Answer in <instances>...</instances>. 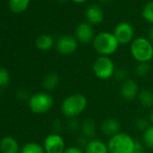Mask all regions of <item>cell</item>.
I'll list each match as a JSON object with an SVG mask.
<instances>
[{"label":"cell","instance_id":"obj_1","mask_svg":"<svg viewBox=\"0 0 153 153\" xmlns=\"http://www.w3.org/2000/svg\"><path fill=\"white\" fill-rule=\"evenodd\" d=\"M88 106V99L83 94H72L67 97L61 103V113L68 119H73L80 115Z\"/></svg>","mask_w":153,"mask_h":153},{"label":"cell","instance_id":"obj_2","mask_svg":"<svg viewBox=\"0 0 153 153\" xmlns=\"http://www.w3.org/2000/svg\"><path fill=\"white\" fill-rule=\"evenodd\" d=\"M92 44L94 50L100 56L108 57L115 53L120 45L114 34L109 32H102L97 33L95 36Z\"/></svg>","mask_w":153,"mask_h":153},{"label":"cell","instance_id":"obj_3","mask_svg":"<svg viewBox=\"0 0 153 153\" xmlns=\"http://www.w3.org/2000/svg\"><path fill=\"white\" fill-rule=\"evenodd\" d=\"M132 58L138 62H149L153 59V44L148 38H135L130 47Z\"/></svg>","mask_w":153,"mask_h":153},{"label":"cell","instance_id":"obj_4","mask_svg":"<svg viewBox=\"0 0 153 153\" xmlns=\"http://www.w3.org/2000/svg\"><path fill=\"white\" fill-rule=\"evenodd\" d=\"M136 140L125 132H119L109 138L107 142L109 153H133Z\"/></svg>","mask_w":153,"mask_h":153},{"label":"cell","instance_id":"obj_5","mask_svg":"<svg viewBox=\"0 0 153 153\" xmlns=\"http://www.w3.org/2000/svg\"><path fill=\"white\" fill-rule=\"evenodd\" d=\"M93 72L97 79L107 80L114 76L115 72L114 63L108 56H99L93 63Z\"/></svg>","mask_w":153,"mask_h":153},{"label":"cell","instance_id":"obj_6","mask_svg":"<svg viewBox=\"0 0 153 153\" xmlns=\"http://www.w3.org/2000/svg\"><path fill=\"white\" fill-rule=\"evenodd\" d=\"M53 105L54 99L48 93H36L29 98V107L35 114H45L52 108Z\"/></svg>","mask_w":153,"mask_h":153},{"label":"cell","instance_id":"obj_7","mask_svg":"<svg viewBox=\"0 0 153 153\" xmlns=\"http://www.w3.org/2000/svg\"><path fill=\"white\" fill-rule=\"evenodd\" d=\"M56 50L61 55H71L75 53L79 47V42L75 36L62 35L56 42Z\"/></svg>","mask_w":153,"mask_h":153},{"label":"cell","instance_id":"obj_8","mask_svg":"<svg viewBox=\"0 0 153 153\" xmlns=\"http://www.w3.org/2000/svg\"><path fill=\"white\" fill-rule=\"evenodd\" d=\"M113 33L120 44H129L134 40V29L128 22H121L116 25Z\"/></svg>","mask_w":153,"mask_h":153},{"label":"cell","instance_id":"obj_9","mask_svg":"<svg viewBox=\"0 0 153 153\" xmlns=\"http://www.w3.org/2000/svg\"><path fill=\"white\" fill-rule=\"evenodd\" d=\"M45 153H63L66 149L65 140L59 133L49 134L43 143Z\"/></svg>","mask_w":153,"mask_h":153},{"label":"cell","instance_id":"obj_10","mask_svg":"<svg viewBox=\"0 0 153 153\" xmlns=\"http://www.w3.org/2000/svg\"><path fill=\"white\" fill-rule=\"evenodd\" d=\"M95 31L93 25L88 24V22L81 23L76 26L75 30V37L78 40L79 43L88 44L92 43L95 39Z\"/></svg>","mask_w":153,"mask_h":153},{"label":"cell","instance_id":"obj_11","mask_svg":"<svg viewBox=\"0 0 153 153\" xmlns=\"http://www.w3.org/2000/svg\"><path fill=\"white\" fill-rule=\"evenodd\" d=\"M139 86L133 79H127L123 81L120 88V95L125 100H133L138 97Z\"/></svg>","mask_w":153,"mask_h":153},{"label":"cell","instance_id":"obj_12","mask_svg":"<svg viewBox=\"0 0 153 153\" xmlns=\"http://www.w3.org/2000/svg\"><path fill=\"white\" fill-rule=\"evenodd\" d=\"M86 19L88 24L91 25H99L104 21V12L100 6L98 5H90L86 9Z\"/></svg>","mask_w":153,"mask_h":153},{"label":"cell","instance_id":"obj_13","mask_svg":"<svg viewBox=\"0 0 153 153\" xmlns=\"http://www.w3.org/2000/svg\"><path fill=\"white\" fill-rule=\"evenodd\" d=\"M121 124L120 122L115 118H107L101 123V131L109 138L120 132Z\"/></svg>","mask_w":153,"mask_h":153},{"label":"cell","instance_id":"obj_14","mask_svg":"<svg viewBox=\"0 0 153 153\" xmlns=\"http://www.w3.org/2000/svg\"><path fill=\"white\" fill-rule=\"evenodd\" d=\"M84 151L85 153H109L107 143L96 138L88 140Z\"/></svg>","mask_w":153,"mask_h":153},{"label":"cell","instance_id":"obj_15","mask_svg":"<svg viewBox=\"0 0 153 153\" xmlns=\"http://www.w3.org/2000/svg\"><path fill=\"white\" fill-rule=\"evenodd\" d=\"M0 150L2 153H18V142L11 136H6L0 140Z\"/></svg>","mask_w":153,"mask_h":153},{"label":"cell","instance_id":"obj_16","mask_svg":"<svg viewBox=\"0 0 153 153\" xmlns=\"http://www.w3.org/2000/svg\"><path fill=\"white\" fill-rule=\"evenodd\" d=\"M80 129H81L82 135H84L86 138H88V140L95 139V136L97 134V125H96V122L93 119L91 118L85 119L81 123Z\"/></svg>","mask_w":153,"mask_h":153},{"label":"cell","instance_id":"obj_17","mask_svg":"<svg viewBox=\"0 0 153 153\" xmlns=\"http://www.w3.org/2000/svg\"><path fill=\"white\" fill-rule=\"evenodd\" d=\"M59 83V76L56 72L48 73L42 80V87L48 91L54 90Z\"/></svg>","mask_w":153,"mask_h":153},{"label":"cell","instance_id":"obj_18","mask_svg":"<svg viewBox=\"0 0 153 153\" xmlns=\"http://www.w3.org/2000/svg\"><path fill=\"white\" fill-rule=\"evenodd\" d=\"M35 45H36L37 49H39L40 51H50L53 47L54 40L52 38V36H51L49 34H42L37 38Z\"/></svg>","mask_w":153,"mask_h":153},{"label":"cell","instance_id":"obj_19","mask_svg":"<svg viewBox=\"0 0 153 153\" xmlns=\"http://www.w3.org/2000/svg\"><path fill=\"white\" fill-rule=\"evenodd\" d=\"M140 104L146 108H151L153 106V92L149 89L141 90L138 95Z\"/></svg>","mask_w":153,"mask_h":153},{"label":"cell","instance_id":"obj_20","mask_svg":"<svg viewBox=\"0 0 153 153\" xmlns=\"http://www.w3.org/2000/svg\"><path fill=\"white\" fill-rule=\"evenodd\" d=\"M30 5V0H9V7L15 14L24 13Z\"/></svg>","mask_w":153,"mask_h":153},{"label":"cell","instance_id":"obj_21","mask_svg":"<svg viewBox=\"0 0 153 153\" xmlns=\"http://www.w3.org/2000/svg\"><path fill=\"white\" fill-rule=\"evenodd\" d=\"M20 153H45L43 146L36 142L25 143L21 149Z\"/></svg>","mask_w":153,"mask_h":153},{"label":"cell","instance_id":"obj_22","mask_svg":"<svg viewBox=\"0 0 153 153\" xmlns=\"http://www.w3.org/2000/svg\"><path fill=\"white\" fill-rule=\"evenodd\" d=\"M142 143L145 147L149 149H153V125L150 126L143 131L142 134Z\"/></svg>","mask_w":153,"mask_h":153},{"label":"cell","instance_id":"obj_23","mask_svg":"<svg viewBox=\"0 0 153 153\" xmlns=\"http://www.w3.org/2000/svg\"><path fill=\"white\" fill-rule=\"evenodd\" d=\"M142 18L148 23L153 25V1L148 2L141 12Z\"/></svg>","mask_w":153,"mask_h":153},{"label":"cell","instance_id":"obj_24","mask_svg":"<svg viewBox=\"0 0 153 153\" xmlns=\"http://www.w3.org/2000/svg\"><path fill=\"white\" fill-rule=\"evenodd\" d=\"M150 70V65L149 62H140L138 63L135 68V73L139 76H145L149 74Z\"/></svg>","mask_w":153,"mask_h":153},{"label":"cell","instance_id":"obj_25","mask_svg":"<svg viewBox=\"0 0 153 153\" xmlns=\"http://www.w3.org/2000/svg\"><path fill=\"white\" fill-rule=\"evenodd\" d=\"M134 124H135L136 129H138L140 131H145L150 126V123H149V119H146L144 117L138 118L135 121V123Z\"/></svg>","mask_w":153,"mask_h":153},{"label":"cell","instance_id":"obj_26","mask_svg":"<svg viewBox=\"0 0 153 153\" xmlns=\"http://www.w3.org/2000/svg\"><path fill=\"white\" fill-rule=\"evenodd\" d=\"M9 81H10V75L8 71L4 68H0V88L7 86Z\"/></svg>","mask_w":153,"mask_h":153},{"label":"cell","instance_id":"obj_27","mask_svg":"<svg viewBox=\"0 0 153 153\" xmlns=\"http://www.w3.org/2000/svg\"><path fill=\"white\" fill-rule=\"evenodd\" d=\"M127 76H128V71L125 68H123L115 69V72L114 74V78L117 81H121L122 83L128 79Z\"/></svg>","mask_w":153,"mask_h":153},{"label":"cell","instance_id":"obj_28","mask_svg":"<svg viewBox=\"0 0 153 153\" xmlns=\"http://www.w3.org/2000/svg\"><path fill=\"white\" fill-rule=\"evenodd\" d=\"M81 125L79 123V122L76 120V118H73V119H69V122H68V129L70 131H76L79 129Z\"/></svg>","mask_w":153,"mask_h":153},{"label":"cell","instance_id":"obj_29","mask_svg":"<svg viewBox=\"0 0 153 153\" xmlns=\"http://www.w3.org/2000/svg\"><path fill=\"white\" fill-rule=\"evenodd\" d=\"M63 153H85V151L79 146H71L66 148Z\"/></svg>","mask_w":153,"mask_h":153},{"label":"cell","instance_id":"obj_30","mask_svg":"<svg viewBox=\"0 0 153 153\" xmlns=\"http://www.w3.org/2000/svg\"><path fill=\"white\" fill-rule=\"evenodd\" d=\"M133 153H146L145 152V146H144V144L142 142H140V141H137L136 140Z\"/></svg>","mask_w":153,"mask_h":153},{"label":"cell","instance_id":"obj_31","mask_svg":"<svg viewBox=\"0 0 153 153\" xmlns=\"http://www.w3.org/2000/svg\"><path fill=\"white\" fill-rule=\"evenodd\" d=\"M88 140H88V138H86L84 135H81V136H79V137L78 138V140H76V144H78L79 147H80V148L82 149V147L85 148V147L87 146Z\"/></svg>","mask_w":153,"mask_h":153},{"label":"cell","instance_id":"obj_32","mask_svg":"<svg viewBox=\"0 0 153 153\" xmlns=\"http://www.w3.org/2000/svg\"><path fill=\"white\" fill-rule=\"evenodd\" d=\"M17 97H18V98L21 99V100H25V99L28 97V95H27V93H26L25 91L21 90V91H19V92L17 93Z\"/></svg>","mask_w":153,"mask_h":153},{"label":"cell","instance_id":"obj_33","mask_svg":"<svg viewBox=\"0 0 153 153\" xmlns=\"http://www.w3.org/2000/svg\"><path fill=\"white\" fill-rule=\"evenodd\" d=\"M148 39L149 40V42L153 44V26L149 28V33H148Z\"/></svg>","mask_w":153,"mask_h":153},{"label":"cell","instance_id":"obj_34","mask_svg":"<svg viewBox=\"0 0 153 153\" xmlns=\"http://www.w3.org/2000/svg\"><path fill=\"white\" fill-rule=\"evenodd\" d=\"M149 121L150 124L153 125V109H152V110L149 112Z\"/></svg>","mask_w":153,"mask_h":153},{"label":"cell","instance_id":"obj_35","mask_svg":"<svg viewBox=\"0 0 153 153\" xmlns=\"http://www.w3.org/2000/svg\"><path fill=\"white\" fill-rule=\"evenodd\" d=\"M71 1H73L76 4H83V3L87 2L88 0H71Z\"/></svg>","mask_w":153,"mask_h":153},{"label":"cell","instance_id":"obj_36","mask_svg":"<svg viewBox=\"0 0 153 153\" xmlns=\"http://www.w3.org/2000/svg\"><path fill=\"white\" fill-rule=\"evenodd\" d=\"M101 3H108V2H111L112 0H99Z\"/></svg>","mask_w":153,"mask_h":153},{"label":"cell","instance_id":"obj_37","mask_svg":"<svg viewBox=\"0 0 153 153\" xmlns=\"http://www.w3.org/2000/svg\"><path fill=\"white\" fill-rule=\"evenodd\" d=\"M59 2H60V3H64V2H66L67 0H58Z\"/></svg>","mask_w":153,"mask_h":153}]
</instances>
